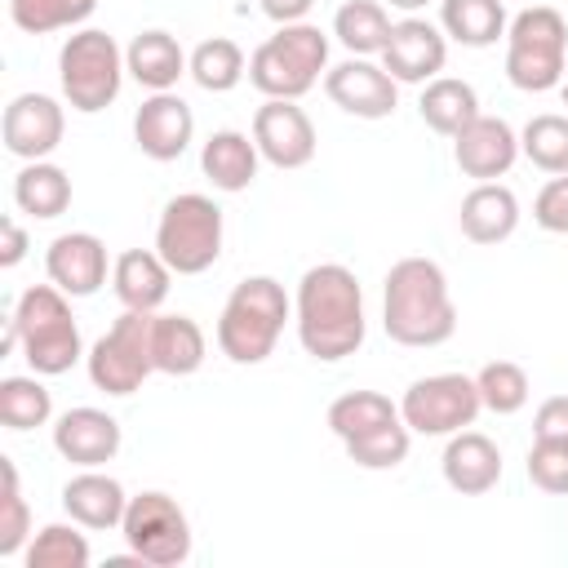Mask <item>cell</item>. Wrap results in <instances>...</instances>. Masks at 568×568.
Returning <instances> with one entry per match:
<instances>
[{
  "label": "cell",
  "instance_id": "cell-1",
  "mask_svg": "<svg viewBox=\"0 0 568 568\" xmlns=\"http://www.w3.org/2000/svg\"><path fill=\"white\" fill-rule=\"evenodd\" d=\"M297 342L311 359L337 364L364 342V288L351 266L320 262L297 280Z\"/></svg>",
  "mask_w": 568,
  "mask_h": 568
},
{
  "label": "cell",
  "instance_id": "cell-2",
  "mask_svg": "<svg viewBox=\"0 0 568 568\" xmlns=\"http://www.w3.org/2000/svg\"><path fill=\"white\" fill-rule=\"evenodd\" d=\"M382 328L399 346H444L457 333V306L444 266L430 257H399L382 288Z\"/></svg>",
  "mask_w": 568,
  "mask_h": 568
},
{
  "label": "cell",
  "instance_id": "cell-3",
  "mask_svg": "<svg viewBox=\"0 0 568 568\" xmlns=\"http://www.w3.org/2000/svg\"><path fill=\"white\" fill-rule=\"evenodd\" d=\"M9 346H22L31 373L40 377H58L84 355L71 302L58 284H36L18 297L9 315Z\"/></svg>",
  "mask_w": 568,
  "mask_h": 568
},
{
  "label": "cell",
  "instance_id": "cell-4",
  "mask_svg": "<svg viewBox=\"0 0 568 568\" xmlns=\"http://www.w3.org/2000/svg\"><path fill=\"white\" fill-rule=\"evenodd\" d=\"M288 311H293V302L280 280H271V275L240 280L217 315V351L231 364H262L275 351Z\"/></svg>",
  "mask_w": 568,
  "mask_h": 568
},
{
  "label": "cell",
  "instance_id": "cell-5",
  "mask_svg": "<svg viewBox=\"0 0 568 568\" xmlns=\"http://www.w3.org/2000/svg\"><path fill=\"white\" fill-rule=\"evenodd\" d=\"M328 67V36L311 22H284L275 36H266L248 58V80L266 98L297 102L320 84V71Z\"/></svg>",
  "mask_w": 568,
  "mask_h": 568
},
{
  "label": "cell",
  "instance_id": "cell-6",
  "mask_svg": "<svg viewBox=\"0 0 568 568\" xmlns=\"http://www.w3.org/2000/svg\"><path fill=\"white\" fill-rule=\"evenodd\" d=\"M568 22L550 4H528L506 27V80L524 93H546L564 80Z\"/></svg>",
  "mask_w": 568,
  "mask_h": 568
},
{
  "label": "cell",
  "instance_id": "cell-7",
  "mask_svg": "<svg viewBox=\"0 0 568 568\" xmlns=\"http://www.w3.org/2000/svg\"><path fill=\"white\" fill-rule=\"evenodd\" d=\"M155 253L173 275H204L222 257V209L200 195H173L155 222Z\"/></svg>",
  "mask_w": 568,
  "mask_h": 568
},
{
  "label": "cell",
  "instance_id": "cell-8",
  "mask_svg": "<svg viewBox=\"0 0 568 568\" xmlns=\"http://www.w3.org/2000/svg\"><path fill=\"white\" fill-rule=\"evenodd\" d=\"M124 71H129V67H124L120 44H115L106 31H98V27L75 31V36L62 44V53H58L62 98H67L75 111H84V115H93V111H102V106L115 102Z\"/></svg>",
  "mask_w": 568,
  "mask_h": 568
},
{
  "label": "cell",
  "instance_id": "cell-9",
  "mask_svg": "<svg viewBox=\"0 0 568 568\" xmlns=\"http://www.w3.org/2000/svg\"><path fill=\"white\" fill-rule=\"evenodd\" d=\"M151 320L155 311H124L89 351V382L106 395H133L151 373Z\"/></svg>",
  "mask_w": 568,
  "mask_h": 568
},
{
  "label": "cell",
  "instance_id": "cell-10",
  "mask_svg": "<svg viewBox=\"0 0 568 568\" xmlns=\"http://www.w3.org/2000/svg\"><path fill=\"white\" fill-rule=\"evenodd\" d=\"M120 532H124L133 559L151 564V568H178L191 555L186 510L169 493H138V497H129Z\"/></svg>",
  "mask_w": 568,
  "mask_h": 568
},
{
  "label": "cell",
  "instance_id": "cell-11",
  "mask_svg": "<svg viewBox=\"0 0 568 568\" xmlns=\"http://www.w3.org/2000/svg\"><path fill=\"white\" fill-rule=\"evenodd\" d=\"M479 386L466 373L417 377L399 399V417L413 435H457L479 417Z\"/></svg>",
  "mask_w": 568,
  "mask_h": 568
},
{
  "label": "cell",
  "instance_id": "cell-12",
  "mask_svg": "<svg viewBox=\"0 0 568 568\" xmlns=\"http://www.w3.org/2000/svg\"><path fill=\"white\" fill-rule=\"evenodd\" d=\"M253 142H257L262 160L275 164V169H302V164L315 160V146H320L311 115L297 102H288V98H266L257 106Z\"/></svg>",
  "mask_w": 568,
  "mask_h": 568
},
{
  "label": "cell",
  "instance_id": "cell-13",
  "mask_svg": "<svg viewBox=\"0 0 568 568\" xmlns=\"http://www.w3.org/2000/svg\"><path fill=\"white\" fill-rule=\"evenodd\" d=\"M395 84H399V80H395L386 67L368 62V58H346V62H337L333 71H324V93H328V102L342 106V111L355 115V120H386V115L395 111V98H399Z\"/></svg>",
  "mask_w": 568,
  "mask_h": 568
},
{
  "label": "cell",
  "instance_id": "cell-14",
  "mask_svg": "<svg viewBox=\"0 0 568 568\" xmlns=\"http://www.w3.org/2000/svg\"><path fill=\"white\" fill-rule=\"evenodd\" d=\"M448 62V36L426 18H404L390 27V40L382 49V67L399 84H426Z\"/></svg>",
  "mask_w": 568,
  "mask_h": 568
},
{
  "label": "cell",
  "instance_id": "cell-15",
  "mask_svg": "<svg viewBox=\"0 0 568 568\" xmlns=\"http://www.w3.org/2000/svg\"><path fill=\"white\" fill-rule=\"evenodd\" d=\"M62 129H67V115L62 106L49 98V93H18L9 106H4V151L18 155V160H44L58 151L62 142Z\"/></svg>",
  "mask_w": 568,
  "mask_h": 568
},
{
  "label": "cell",
  "instance_id": "cell-16",
  "mask_svg": "<svg viewBox=\"0 0 568 568\" xmlns=\"http://www.w3.org/2000/svg\"><path fill=\"white\" fill-rule=\"evenodd\" d=\"M519 155V133L501 120V115H475L457 138H453V160L466 178L475 182H497L501 173H510Z\"/></svg>",
  "mask_w": 568,
  "mask_h": 568
},
{
  "label": "cell",
  "instance_id": "cell-17",
  "mask_svg": "<svg viewBox=\"0 0 568 568\" xmlns=\"http://www.w3.org/2000/svg\"><path fill=\"white\" fill-rule=\"evenodd\" d=\"M191 133H195V115H191V106L173 89L169 93H151L138 106V115H133V142H138V151L151 155V160H160V164L178 160L191 146Z\"/></svg>",
  "mask_w": 568,
  "mask_h": 568
},
{
  "label": "cell",
  "instance_id": "cell-18",
  "mask_svg": "<svg viewBox=\"0 0 568 568\" xmlns=\"http://www.w3.org/2000/svg\"><path fill=\"white\" fill-rule=\"evenodd\" d=\"M49 284H58L67 297H89L106 284V244L89 231H67L44 253Z\"/></svg>",
  "mask_w": 568,
  "mask_h": 568
},
{
  "label": "cell",
  "instance_id": "cell-19",
  "mask_svg": "<svg viewBox=\"0 0 568 568\" xmlns=\"http://www.w3.org/2000/svg\"><path fill=\"white\" fill-rule=\"evenodd\" d=\"M53 448L80 470L106 466L120 453V422L102 408H71L53 426Z\"/></svg>",
  "mask_w": 568,
  "mask_h": 568
},
{
  "label": "cell",
  "instance_id": "cell-20",
  "mask_svg": "<svg viewBox=\"0 0 568 568\" xmlns=\"http://www.w3.org/2000/svg\"><path fill=\"white\" fill-rule=\"evenodd\" d=\"M439 470H444V484L453 493L479 497V493L497 488V479H501V448L479 430H457L444 444Z\"/></svg>",
  "mask_w": 568,
  "mask_h": 568
},
{
  "label": "cell",
  "instance_id": "cell-21",
  "mask_svg": "<svg viewBox=\"0 0 568 568\" xmlns=\"http://www.w3.org/2000/svg\"><path fill=\"white\" fill-rule=\"evenodd\" d=\"M62 510H67L80 528L102 532V528H120V524H124L129 497H124L120 479H111V475H102L98 466H89V470H80V475L67 479V488H62Z\"/></svg>",
  "mask_w": 568,
  "mask_h": 568
},
{
  "label": "cell",
  "instance_id": "cell-22",
  "mask_svg": "<svg viewBox=\"0 0 568 568\" xmlns=\"http://www.w3.org/2000/svg\"><path fill=\"white\" fill-rule=\"evenodd\" d=\"M457 226L470 244H501L519 226V200L501 182H475L457 209Z\"/></svg>",
  "mask_w": 568,
  "mask_h": 568
},
{
  "label": "cell",
  "instance_id": "cell-23",
  "mask_svg": "<svg viewBox=\"0 0 568 568\" xmlns=\"http://www.w3.org/2000/svg\"><path fill=\"white\" fill-rule=\"evenodd\" d=\"M124 67H129V75H133L142 89L169 93V89L191 71V58L182 53V44H178L169 31H142V36L129 40Z\"/></svg>",
  "mask_w": 568,
  "mask_h": 568
},
{
  "label": "cell",
  "instance_id": "cell-24",
  "mask_svg": "<svg viewBox=\"0 0 568 568\" xmlns=\"http://www.w3.org/2000/svg\"><path fill=\"white\" fill-rule=\"evenodd\" d=\"M169 275L173 271L155 248H124L111 266V284L124 311H155L169 297Z\"/></svg>",
  "mask_w": 568,
  "mask_h": 568
},
{
  "label": "cell",
  "instance_id": "cell-25",
  "mask_svg": "<svg viewBox=\"0 0 568 568\" xmlns=\"http://www.w3.org/2000/svg\"><path fill=\"white\" fill-rule=\"evenodd\" d=\"M257 160H262L257 142H253L248 133H240V129H217V133L204 142V151H200L204 178H209L217 191H231V195L244 191V186H253Z\"/></svg>",
  "mask_w": 568,
  "mask_h": 568
},
{
  "label": "cell",
  "instance_id": "cell-26",
  "mask_svg": "<svg viewBox=\"0 0 568 568\" xmlns=\"http://www.w3.org/2000/svg\"><path fill=\"white\" fill-rule=\"evenodd\" d=\"M151 359L155 373L186 377L204 364V328L191 315H155L151 320Z\"/></svg>",
  "mask_w": 568,
  "mask_h": 568
},
{
  "label": "cell",
  "instance_id": "cell-27",
  "mask_svg": "<svg viewBox=\"0 0 568 568\" xmlns=\"http://www.w3.org/2000/svg\"><path fill=\"white\" fill-rule=\"evenodd\" d=\"M417 111H422L426 129H435L439 138H457L479 115V98H475V89L466 80L435 75V80H426V89L417 98Z\"/></svg>",
  "mask_w": 568,
  "mask_h": 568
},
{
  "label": "cell",
  "instance_id": "cell-28",
  "mask_svg": "<svg viewBox=\"0 0 568 568\" xmlns=\"http://www.w3.org/2000/svg\"><path fill=\"white\" fill-rule=\"evenodd\" d=\"M13 204L22 213L40 217V222L67 213V204H71V178H67V169H58L49 160H27L18 169V178H13Z\"/></svg>",
  "mask_w": 568,
  "mask_h": 568
},
{
  "label": "cell",
  "instance_id": "cell-29",
  "mask_svg": "<svg viewBox=\"0 0 568 568\" xmlns=\"http://www.w3.org/2000/svg\"><path fill=\"white\" fill-rule=\"evenodd\" d=\"M439 27L466 49H488L506 36V4L501 0H444L439 4Z\"/></svg>",
  "mask_w": 568,
  "mask_h": 568
},
{
  "label": "cell",
  "instance_id": "cell-30",
  "mask_svg": "<svg viewBox=\"0 0 568 568\" xmlns=\"http://www.w3.org/2000/svg\"><path fill=\"white\" fill-rule=\"evenodd\" d=\"M390 422H399V404H390V395H382V390H346L328 404V430L342 444H355Z\"/></svg>",
  "mask_w": 568,
  "mask_h": 568
},
{
  "label": "cell",
  "instance_id": "cell-31",
  "mask_svg": "<svg viewBox=\"0 0 568 568\" xmlns=\"http://www.w3.org/2000/svg\"><path fill=\"white\" fill-rule=\"evenodd\" d=\"M390 13L382 0H346L337 13H333V36L342 49H351L355 58H368V53H382L386 40H390Z\"/></svg>",
  "mask_w": 568,
  "mask_h": 568
},
{
  "label": "cell",
  "instance_id": "cell-32",
  "mask_svg": "<svg viewBox=\"0 0 568 568\" xmlns=\"http://www.w3.org/2000/svg\"><path fill=\"white\" fill-rule=\"evenodd\" d=\"M191 80L209 93H231L244 80V49L226 36L200 40L195 53H191Z\"/></svg>",
  "mask_w": 568,
  "mask_h": 568
},
{
  "label": "cell",
  "instance_id": "cell-33",
  "mask_svg": "<svg viewBox=\"0 0 568 568\" xmlns=\"http://www.w3.org/2000/svg\"><path fill=\"white\" fill-rule=\"evenodd\" d=\"M22 564L27 568H89V541L84 532L71 524H44L31 546L22 550Z\"/></svg>",
  "mask_w": 568,
  "mask_h": 568
},
{
  "label": "cell",
  "instance_id": "cell-34",
  "mask_svg": "<svg viewBox=\"0 0 568 568\" xmlns=\"http://www.w3.org/2000/svg\"><path fill=\"white\" fill-rule=\"evenodd\" d=\"M519 151L541 169V173H568V115L541 111L524 124L519 133Z\"/></svg>",
  "mask_w": 568,
  "mask_h": 568
},
{
  "label": "cell",
  "instance_id": "cell-35",
  "mask_svg": "<svg viewBox=\"0 0 568 568\" xmlns=\"http://www.w3.org/2000/svg\"><path fill=\"white\" fill-rule=\"evenodd\" d=\"M53 417V395L40 377H4L0 382V422L9 430H36Z\"/></svg>",
  "mask_w": 568,
  "mask_h": 568
},
{
  "label": "cell",
  "instance_id": "cell-36",
  "mask_svg": "<svg viewBox=\"0 0 568 568\" xmlns=\"http://www.w3.org/2000/svg\"><path fill=\"white\" fill-rule=\"evenodd\" d=\"M98 0H9V18L27 36H49L62 27H80Z\"/></svg>",
  "mask_w": 568,
  "mask_h": 568
},
{
  "label": "cell",
  "instance_id": "cell-37",
  "mask_svg": "<svg viewBox=\"0 0 568 568\" xmlns=\"http://www.w3.org/2000/svg\"><path fill=\"white\" fill-rule=\"evenodd\" d=\"M475 386H479V399H484V408L488 413H497V417H510V413H519L524 404H528V373L519 368V364H510V359H493V364H484L479 373H475Z\"/></svg>",
  "mask_w": 568,
  "mask_h": 568
},
{
  "label": "cell",
  "instance_id": "cell-38",
  "mask_svg": "<svg viewBox=\"0 0 568 568\" xmlns=\"http://www.w3.org/2000/svg\"><path fill=\"white\" fill-rule=\"evenodd\" d=\"M0 555L13 559L22 555L27 537H31V510H27V497H22V484H18V466L9 457H0Z\"/></svg>",
  "mask_w": 568,
  "mask_h": 568
},
{
  "label": "cell",
  "instance_id": "cell-39",
  "mask_svg": "<svg viewBox=\"0 0 568 568\" xmlns=\"http://www.w3.org/2000/svg\"><path fill=\"white\" fill-rule=\"evenodd\" d=\"M408 439H413V430H408L404 417H399V422H390V426H382V430H373V435L346 444V457H351L355 466H364V470H395V466L408 457Z\"/></svg>",
  "mask_w": 568,
  "mask_h": 568
},
{
  "label": "cell",
  "instance_id": "cell-40",
  "mask_svg": "<svg viewBox=\"0 0 568 568\" xmlns=\"http://www.w3.org/2000/svg\"><path fill=\"white\" fill-rule=\"evenodd\" d=\"M528 479L550 493V497H568V439H537L528 448Z\"/></svg>",
  "mask_w": 568,
  "mask_h": 568
},
{
  "label": "cell",
  "instance_id": "cell-41",
  "mask_svg": "<svg viewBox=\"0 0 568 568\" xmlns=\"http://www.w3.org/2000/svg\"><path fill=\"white\" fill-rule=\"evenodd\" d=\"M532 217L541 231H555V235H568V173H555L537 200H532Z\"/></svg>",
  "mask_w": 568,
  "mask_h": 568
},
{
  "label": "cell",
  "instance_id": "cell-42",
  "mask_svg": "<svg viewBox=\"0 0 568 568\" xmlns=\"http://www.w3.org/2000/svg\"><path fill=\"white\" fill-rule=\"evenodd\" d=\"M532 435L537 439H568V395L541 399V408L532 417Z\"/></svg>",
  "mask_w": 568,
  "mask_h": 568
},
{
  "label": "cell",
  "instance_id": "cell-43",
  "mask_svg": "<svg viewBox=\"0 0 568 568\" xmlns=\"http://www.w3.org/2000/svg\"><path fill=\"white\" fill-rule=\"evenodd\" d=\"M27 257V231L18 226V217L0 222V266H18Z\"/></svg>",
  "mask_w": 568,
  "mask_h": 568
},
{
  "label": "cell",
  "instance_id": "cell-44",
  "mask_svg": "<svg viewBox=\"0 0 568 568\" xmlns=\"http://www.w3.org/2000/svg\"><path fill=\"white\" fill-rule=\"evenodd\" d=\"M311 4L315 0H257V9L271 18V22H306V13H311Z\"/></svg>",
  "mask_w": 568,
  "mask_h": 568
},
{
  "label": "cell",
  "instance_id": "cell-45",
  "mask_svg": "<svg viewBox=\"0 0 568 568\" xmlns=\"http://www.w3.org/2000/svg\"><path fill=\"white\" fill-rule=\"evenodd\" d=\"M390 9H404V13H417V9H426L430 0H386Z\"/></svg>",
  "mask_w": 568,
  "mask_h": 568
},
{
  "label": "cell",
  "instance_id": "cell-46",
  "mask_svg": "<svg viewBox=\"0 0 568 568\" xmlns=\"http://www.w3.org/2000/svg\"><path fill=\"white\" fill-rule=\"evenodd\" d=\"M564 102H568V80H564Z\"/></svg>",
  "mask_w": 568,
  "mask_h": 568
}]
</instances>
